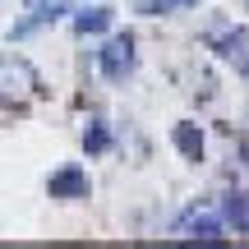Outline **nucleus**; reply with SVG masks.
<instances>
[{"mask_svg":"<svg viewBox=\"0 0 249 249\" xmlns=\"http://www.w3.org/2000/svg\"><path fill=\"white\" fill-rule=\"evenodd\" d=\"M97 70L107 74V83H124L139 70V51H134V33H111L97 51Z\"/></svg>","mask_w":249,"mask_h":249,"instance_id":"nucleus-1","label":"nucleus"},{"mask_svg":"<svg viewBox=\"0 0 249 249\" xmlns=\"http://www.w3.org/2000/svg\"><path fill=\"white\" fill-rule=\"evenodd\" d=\"M42 92V79H37L33 60L23 55H0V102H23Z\"/></svg>","mask_w":249,"mask_h":249,"instance_id":"nucleus-2","label":"nucleus"},{"mask_svg":"<svg viewBox=\"0 0 249 249\" xmlns=\"http://www.w3.org/2000/svg\"><path fill=\"white\" fill-rule=\"evenodd\" d=\"M46 194L60 198V203H79V198L92 194V180H88V171H83L79 161H65L60 171H51V180H46Z\"/></svg>","mask_w":249,"mask_h":249,"instance_id":"nucleus-3","label":"nucleus"},{"mask_svg":"<svg viewBox=\"0 0 249 249\" xmlns=\"http://www.w3.org/2000/svg\"><path fill=\"white\" fill-rule=\"evenodd\" d=\"M176 231H180V235H203V240H222L231 226H226L222 208H198V203H194V208L176 222Z\"/></svg>","mask_w":249,"mask_h":249,"instance_id":"nucleus-4","label":"nucleus"},{"mask_svg":"<svg viewBox=\"0 0 249 249\" xmlns=\"http://www.w3.org/2000/svg\"><path fill=\"white\" fill-rule=\"evenodd\" d=\"M208 42H213V51L222 55L226 65H235V74L249 79V28H222V33L208 37Z\"/></svg>","mask_w":249,"mask_h":249,"instance_id":"nucleus-5","label":"nucleus"},{"mask_svg":"<svg viewBox=\"0 0 249 249\" xmlns=\"http://www.w3.org/2000/svg\"><path fill=\"white\" fill-rule=\"evenodd\" d=\"M171 143H176V152L185 161H203V129H198L194 120H180L176 129H171Z\"/></svg>","mask_w":249,"mask_h":249,"instance_id":"nucleus-6","label":"nucleus"},{"mask_svg":"<svg viewBox=\"0 0 249 249\" xmlns=\"http://www.w3.org/2000/svg\"><path fill=\"white\" fill-rule=\"evenodd\" d=\"M107 28H111V9H107V5H88V9H79V14H74V33H79V37L107 33Z\"/></svg>","mask_w":249,"mask_h":249,"instance_id":"nucleus-7","label":"nucleus"},{"mask_svg":"<svg viewBox=\"0 0 249 249\" xmlns=\"http://www.w3.org/2000/svg\"><path fill=\"white\" fill-rule=\"evenodd\" d=\"M222 217H226V226H235V231H249V194H226L222 198Z\"/></svg>","mask_w":249,"mask_h":249,"instance_id":"nucleus-8","label":"nucleus"},{"mask_svg":"<svg viewBox=\"0 0 249 249\" xmlns=\"http://www.w3.org/2000/svg\"><path fill=\"white\" fill-rule=\"evenodd\" d=\"M83 148H88V157H102V152L111 148V124L107 120H88V129H83Z\"/></svg>","mask_w":249,"mask_h":249,"instance_id":"nucleus-9","label":"nucleus"},{"mask_svg":"<svg viewBox=\"0 0 249 249\" xmlns=\"http://www.w3.org/2000/svg\"><path fill=\"white\" fill-rule=\"evenodd\" d=\"M171 5H176V9H189V5H198V0H171Z\"/></svg>","mask_w":249,"mask_h":249,"instance_id":"nucleus-10","label":"nucleus"},{"mask_svg":"<svg viewBox=\"0 0 249 249\" xmlns=\"http://www.w3.org/2000/svg\"><path fill=\"white\" fill-rule=\"evenodd\" d=\"M23 5H46V0H23Z\"/></svg>","mask_w":249,"mask_h":249,"instance_id":"nucleus-11","label":"nucleus"},{"mask_svg":"<svg viewBox=\"0 0 249 249\" xmlns=\"http://www.w3.org/2000/svg\"><path fill=\"white\" fill-rule=\"evenodd\" d=\"M245 5H249V0H245Z\"/></svg>","mask_w":249,"mask_h":249,"instance_id":"nucleus-12","label":"nucleus"}]
</instances>
